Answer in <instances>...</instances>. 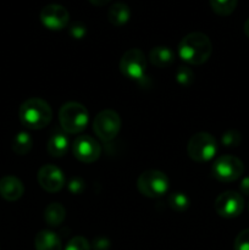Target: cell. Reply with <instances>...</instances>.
Here are the masks:
<instances>
[{
    "instance_id": "obj_1",
    "label": "cell",
    "mask_w": 249,
    "mask_h": 250,
    "mask_svg": "<svg viewBox=\"0 0 249 250\" xmlns=\"http://www.w3.org/2000/svg\"><path fill=\"white\" fill-rule=\"evenodd\" d=\"M212 53L211 41L202 32L187 34L178 44V55L188 65L199 66L209 60Z\"/></svg>"
},
{
    "instance_id": "obj_2",
    "label": "cell",
    "mask_w": 249,
    "mask_h": 250,
    "mask_svg": "<svg viewBox=\"0 0 249 250\" xmlns=\"http://www.w3.org/2000/svg\"><path fill=\"white\" fill-rule=\"evenodd\" d=\"M19 117L21 124L29 129H42L50 124L53 110L45 100L31 98L20 106Z\"/></svg>"
},
{
    "instance_id": "obj_3",
    "label": "cell",
    "mask_w": 249,
    "mask_h": 250,
    "mask_svg": "<svg viewBox=\"0 0 249 250\" xmlns=\"http://www.w3.org/2000/svg\"><path fill=\"white\" fill-rule=\"evenodd\" d=\"M59 121L66 133H81L87 127L89 114L85 106L76 102H68L59 110Z\"/></svg>"
},
{
    "instance_id": "obj_4",
    "label": "cell",
    "mask_w": 249,
    "mask_h": 250,
    "mask_svg": "<svg viewBox=\"0 0 249 250\" xmlns=\"http://www.w3.org/2000/svg\"><path fill=\"white\" fill-rule=\"evenodd\" d=\"M217 151V142L214 136L207 132H199L190 137L187 146V153L195 163H208Z\"/></svg>"
},
{
    "instance_id": "obj_5",
    "label": "cell",
    "mask_w": 249,
    "mask_h": 250,
    "mask_svg": "<svg viewBox=\"0 0 249 250\" xmlns=\"http://www.w3.org/2000/svg\"><path fill=\"white\" fill-rule=\"evenodd\" d=\"M167 176L159 170L144 171L137 180L139 193L148 198H160L168 190Z\"/></svg>"
},
{
    "instance_id": "obj_6",
    "label": "cell",
    "mask_w": 249,
    "mask_h": 250,
    "mask_svg": "<svg viewBox=\"0 0 249 250\" xmlns=\"http://www.w3.org/2000/svg\"><path fill=\"white\" fill-rule=\"evenodd\" d=\"M244 165L241 159L233 155H222L212 163L211 173L214 178L224 183L234 182L243 175Z\"/></svg>"
},
{
    "instance_id": "obj_7",
    "label": "cell",
    "mask_w": 249,
    "mask_h": 250,
    "mask_svg": "<svg viewBox=\"0 0 249 250\" xmlns=\"http://www.w3.org/2000/svg\"><path fill=\"white\" fill-rule=\"evenodd\" d=\"M121 117L114 110H103L93 121V131L103 142H110L121 129Z\"/></svg>"
},
{
    "instance_id": "obj_8",
    "label": "cell",
    "mask_w": 249,
    "mask_h": 250,
    "mask_svg": "<svg viewBox=\"0 0 249 250\" xmlns=\"http://www.w3.org/2000/svg\"><path fill=\"white\" fill-rule=\"evenodd\" d=\"M215 211L224 219H234L243 212L244 199L234 190H226L215 199Z\"/></svg>"
},
{
    "instance_id": "obj_9",
    "label": "cell",
    "mask_w": 249,
    "mask_h": 250,
    "mask_svg": "<svg viewBox=\"0 0 249 250\" xmlns=\"http://www.w3.org/2000/svg\"><path fill=\"white\" fill-rule=\"evenodd\" d=\"M146 61L143 51L139 49H129L122 55L120 61V70L129 80H142L145 73Z\"/></svg>"
},
{
    "instance_id": "obj_10",
    "label": "cell",
    "mask_w": 249,
    "mask_h": 250,
    "mask_svg": "<svg viewBox=\"0 0 249 250\" xmlns=\"http://www.w3.org/2000/svg\"><path fill=\"white\" fill-rule=\"evenodd\" d=\"M72 153L78 161L92 164L100 158L102 148L100 144L90 136H78L72 146Z\"/></svg>"
},
{
    "instance_id": "obj_11",
    "label": "cell",
    "mask_w": 249,
    "mask_h": 250,
    "mask_svg": "<svg viewBox=\"0 0 249 250\" xmlns=\"http://www.w3.org/2000/svg\"><path fill=\"white\" fill-rule=\"evenodd\" d=\"M41 21L44 27L51 31H60L68 24L70 14L59 4H49L41 11Z\"/></svg>"
},
{
    "instance_id": "obj_12",
    "label": "cell",
    "mask_w": 249,
    "mask_h": 250,
    "mask_svg": "<svg viewBox=\"0 0 249 250\" xmlns=\"http://www.w3.org/2000/svg\"><path fill=\"white\" fill-rule=\"evenodd\" d=\"M39 186L49 193H56L65 186V176L58 166L48 164L39 168L37 175Z\"/></svg>"
},
{
    "instance_id": "obj_13",
    "label": "cell",
    "mask_w": 249,
    "mask_h": 250,
    "mask_svg": "<svg viewBox=\"0 0 249 250\" xmlns=\"http://www.w3.org/2000/svg\"><path fill=\"white\" fill-rule=\"evenodd\" d=\"M24 186L15 176H4L0 180V195L7 202H16L23 195Z\"/></svg>"
},
{
    "instance_id": "obj_14",
    "label": "cell",
    "mask_w": 249,
    "mask_h": 250,
    "mask_svg": "<svg viewBox=\"0 0 249 250\" xmlns=\"http://www.w3.org/2000/svg\"><path fill=\"white\" fill-rule=\"evenodd\" d=\"M34 248L36 250H62V243L55 232L43 229L34 238Z\"/></svg>"
},
{
    "instance_id": "obj_15",
    "label": "cell",
    "mask_w": 249,
    "mask_h": 250,
    "mask_svg": "<svg viewBox=\"0 0 249 250\" xmlns=\"http://www.w3.org/2000/svg\"><path fill=\"white\" fill-rule=\"evenodd\" d=\"M150 62L156 67H168L175 61V54L168 46H155L150 50L149 54Z\"/></svg>"
},
{
    "instance_id": "obj_16",
    "label": "cell",
    "mask_w": 249,
    "mask_h": 250,
    "mask_svg": "<svg viewBox=\"0 0 249 250\" xmlns=\"http://www.w3.org/2000/svg\"><path fill=\"white\" fill-rule=\"evenodd\" d=\"M46 150L53 158H62L68 150V139L63 133H54L49 138L46 144Z\"/></svg>"
},
{
    "instance_id": "obj_17",
    "label": "cell",
    "mask_w": 249,
    "mask_h": 250,
    "mask_svg": "<svg viewBox=\"0 0 249 250\" xmlns=\"http://www.w3.org/2000/svg\"><path fill=\"white\" fill-rule=\"evenodd\" d=\"M131 16L129 7L124 2H115L107 11V20L114 26H124Z\"/></svg>"
},
{
    "instance_id": "obj_18",
    "label": "cell",
    "mask_w": 249,
    "mask_h": 250,
    "mask_svg": "<svg viewBox=\"0 0 249 250\" xmlns=\"http://www.w3.org/2000/svg\"><path fill=\"white\" fill-rule=\"evenodd\" d=\"M66 217V210L60 203H51L44 211V220L51 227H56L63 222Z\"/></svg>"
},
{
    "instance_id": "obj_19",
    "label": "cell",
    "mask_w": 249,
    "mask_h": 250,
    "mask_svg": "<svg viewBox=\"0 0 249 250\" xmlns=\"http://www.w3.org/2000/svg\"><path fill=\"white\" fill-rule=\"evenodd\" d=\"M33 146V139L27 132H20L12 139V150L17 155H26Z\"/></svg>"
},
{
    "instance_id": "obj_20",
    "label": "cell",
    "mask_w": 249,
    "mask_h": 250,
    "mask_svg": "<svg viewBox=\"0 0 249 250\" xmlns=\"http://www.w3.org/2000/svg\"><path fill=\"white\" fill-rule=\"evenodd\" d=\"M189 198L182 192H175L168 197V205L176 212H183L189 208Z\"/></svg>"
},
{
    "instance_id": "obj_21",
    "label": "cell",
    "mask_w": 249,
    "mask_h": 250,
    "mask_svg": "<svg viewBox=\"0 0 249 250\" xmlns=\"http://www.w3.org/2000/svg\"><path fill=\"white\" fill-rule=\"evenodd\" d=\"M238 0H210L212 10L217 15L221 16H228L234 11Z\"/></svg>"
},
{
    "instance_id": "obj_22",
    "label": "cell",
    "mask_w": 249,
    "mask_h": 250,
    "mask_svg": "<svg viewBox=\"0 0 249 250\" xmlns=\"http://www.w3.org/2000/svg\"><path fill=\"white\" fill-rule=\"evenodd\" d=\"M176 81L182 87H189L194 82V72L188 66H181L176 72Z\"/></svg>"
},
{
    "instance_id": "obj_23",
    "label": "cell",
    "mask_w": 249,
    "mask_h": 250,
    "mask_svg": "<svg viewBox=\"0 0 249 250\" xmlns=\"http://www.w3.org/2000/svg\"><path fill=\"white\" fill-rule=\"evenodd\" d=\"M221 142L226 148H236V146H238L241 144L242 136L236 129H229V131L225 132L222 134Z\"/></svg>"
},
{
    "instance_id": "obj_24",
    "label": "cell",
    "mask_w": 249,
    "mask_h": 250,
    "mask_svg": "<svg viewBox=\"0 0 249 250\" xmlns=\"http://www.w3.org/2000/svg\"><path fill=\"white\" fill-rule=\"evenodd\" d=\"M65 250H90V244L84 237H73L66 244Z\"/></svg>"
},
{
    "instance_id": "obj_25",
    "label": "cell",
    "mask_w": 249,
    "mask_h": 250,
    "mask_svg": "<svg viewBox=\"0 0 249 250\" xmlns=\"http://www.w3.org/2000/svg\"><path fill=\"white\" fill-rule=\"evenodd\" d=\"M234 250H249V229L239 232L234 239Z\"/></svg>"
},
{
    "instance_id": "obj_26",
    "label": "cell",
    "mask_w": 249,
    "mask_h": 250,
    "mask_svg": "<svg viewBox=\"0 0 249 250\" xmlns=\"http://www.w3.org/2000/svg\"><path fill=\"white\" fill-rule=\"evenodd\" d=\"M68 189L73 194H80L84 189V183L82 182L81 178H72L70 181V183H68Z\"/></svg>"
},
{
    "instance_id": "obj_27",
    "label": "cell",
    "mask_w": 249,
    "mask_h": 250,
    "mask_svg": "<svg viewBox=\"0 0 249 250\" xmlns=\"http://www.w3.org/2000/svg\"><path fill=\"white\" fill-rule=\"evenodd\" d=\"M85 32H87V29H85V27L83 26V24H81V23H75L72 27H71V29H70L71 36H72L73 38H76V39L83 38V37H84V34H85Z\"/></svg>"
},
{
    "instance_id": "obj_28",
    "label": "cell",
    "mask_w": 249,
    "mask_h": 250,
    "mask_svg": "<svg viewBox=\"0 0 249 250\" xmlns=\"http://www.w3.org/2000/svg\"><path fill=\"white\" fill-rule=\"evenodd\" d=\"M110 248V242L104 237L95 238L93 242V249L94 250H107Z\"/></svg>"
},
{
    "instance_id": "obj_29",
    "label": "cell",
    "mask_w": 249,
    "mask_h": 250,
    "mask_svg": "<svg viewBox=\"0 0 249 250\" xmlns=\"http://www.w3.org/2000/svg\"><path fill=\"white\" fill-rule=\"evenodd\" d=\"M239 190H241L242 194L249 195V176L242 180L241 185H239Z\"/></svg>"
},
{
    "instance_id": "obj_30",
    "label": "cell",
    "mask_w": 249,
    "mask_h": 250,
    "mask_svg": "<svg viewBox=\"0 0 249 250\" xmlns=\"http://www.w3.org/2000/svg\"><path fill=\"white\" fill-rule=\"evenodd\" d=\"M89 1L92 2L93 5H95V6H103V5L107 4L110 0H89Z\"/></svg>"
},
{
    "instance_id": "obj_31",
    "label": "cell",
    "mask_w": 249,
    "mask_h": 250,
    "mask_svg": "<svg viewBox=\"0 0 249 250\" xmlns=\"http://www.w3.org/2000/svg\"><path fill=\"white\" fill-rule=\"evenodd\" d=\"M244 33H246V36L249 38V19L247 20L246 23H244Z\"/></svg>"
},
{
    "instance_id": "obj_32",
    "label": "cell",
    "mask_w": 249,
    "mask_h": 250,
    "mask_svg": "<svg viewBox=\"0 0 249 250\" xmlns=\"http://www.w3.org/2000/svg\"><path fill=\"white\" fill-rule=\"evenodd\" d=\"M248 210H249V204H248Z\"/></svg>"
}]
</instances>
